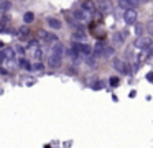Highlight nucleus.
<instances>
[{
  "label": "nucleus",
  "mask_w": 153,
  "mask_h": 148,
  "mask_svg": "<svg viewBox=\"0 0 153 148\" xmlns=\"http://www.w3.org/2000/svg\"><path fill=\"white\" fill-rule=\"evenodd\" d=\"M92 15L94 13H91V12H87L86 8H77V10H74V16H76V20L77 22H81V23H87V22H91V18H92Z\"/></svg>",
  "instance_id": "1"
},
{
  "label": "nucleus",
  "mask_w": 153,
  "mask_h": 148,
  "mask_svg": "<svg viewBox=\"0 0 153 148\" xmlns=\"http://www.w3.org/2000/svg\"><path fill=\"white\" fill-rule=\"evenodd\" d=\"M137 10H135V7L133 8H128V10H125V13H123V20H125V23L127 25H135L137 23Z\"/></svg>",
  "instance_id": "2"
},
{
  "label": "nucleus",
  "mask_w": 153,
  "mask_h": 148,
  "mask_svg": "<svg viewBox=\"0 0 153 148\" xmlns=\"http://www.w3.org/2000/svg\"><path fill=\"white\" fill-rule=\"evenodd\" d=\"M153 43H152V39L148 38V36H145V35H140L138 38L135 39V48H138V49H145V48H150Z\"/></svg>",
  "instance_id": "3"
},
{
  "label": "nucleus",
  "mask_w": 153,
  "mask_h": 148,
  "mask_svg": "<svg viewBox=\"0 0 153 148\" xmlns=\"http://www.w3.org/2000/svg\"><path fill=\"white\" fill-rule=\"evenodd\" d=\"M0 58H2V64H5L7 59L15 61V49L13 48H4V49H2V53H0Z\"/></svg>",
  "instance_id": "4"
},
{
  "label": "nucleus",
  "mask_w": 153,
  "mask_h": 148,
  "mask_svg": "<svg viewBox=\"0 0 153 148\" xmlns=\"http://www.w3.org/2000/svg\"><path fill=\"white\" fill-rule=\"evenodd\" d=\"M61 62H63V56L51 53V56H50V62H48V64H50L53 69H58V68L61 66Z\"/></svg>",
  "instance_id": "5"
},
{
  "label": "nucleus",
  "mask_w": 153,
  "mask_h": 148,
  "mask_svg": "<svg viewBox=\"0 0 153 148\" xmlns=\"http://www.w3.org/2000/svg\"><path fill=\"white\" fill-rule=\"evenodd\" d=\"M81 7L86 8L87 12H91V13H96V3H94L92 0H84V2L81 3Z\"/></svg>",
  "instance_id": "6"
},
{
  "label": "nucleus",
  "mask_w": 153,
  "mask_h": 148,
  "mask_svg": "<svg viewBox=\"0 0 153 148\" xmlns=\"http://www.w3.org/2000/svg\"><path fill=\"white\" fill-rule=\"evenodd\" d=\"M110 8H112V3H110L109 0H99V10L102 13L110 12Z\"/></svg>",
  "instance_id": "7"
},
{
  "label": "nucleus",
  "mask_w": 153,
  "mask_h": 148,
  "mask_svg": "<svg viewBox=\"0 0 153 148\" xmlns=\"http://www.w3.org/2000/svg\"><path fill=\"white\" fill-rule=\"evenodd\" d=\"M104 51H105V45L102 41H97L96 46H94V54L96 56H104Z\"/></svg>",
  "instance_id": "8"
},
{
  "label": "nucleus",
  "mask_w": 153,
  "mask_h": 148,
  "mask_svg": "<svg viewBox=\"0 0 153 148\" xmlns=\"http://www.w3.org/2000/svg\"><path fill=\"white\" fill-rule=\"evenodd\" d=\"M114 68H115L120 74H125V72H127L125 64H123V61H120V59H114Z\"/></svg>",
  "instance_id": "9"
},
{
  "label": "nucleus",
  "mask_w": 153,
  "mask_h": 148,
  "mask_svg": "<svg viewBox=\"0 0 153 148\" xmlns=\"http://www.w3.org/2000/svg\"><path fill=\"white\" fill-rule=\"evenodd\" d=\"M48 25H50L53 30H61V28H63V23H61L58 18H53V16L48 18Z\"/></svg>",
  "instance_id": "10"
},
{
  "label": "nucleus",
  "mask_w": 153,
  "mask_h": 148,
  "mask_svg": "<svg viewBox=\"0 0 153 148\" xmlns=\"http://www.w3.org/2000/svg\"><path fill=\"white\" fill-rule=\"evenodd\" d=\"M51 53H54V54H61V56H63V53H64V48H63V45H61L59 41H54L53 48H51Z\"/></svg>",
  "instance_id": "11"
},
{
  "label": "nucleus",
  "mask_w": 153,
  "mask_h": 148,
  "mask_svg": "<svg viewBox=\"0 0 153 148\" xmlns=\"http://www.w3.org/2000/svg\"><path fill=\"white\" fill-rule=\"evenodd\" d=\"M8 15H7V12H2V18H0V30L2 31H5L7 30V23H8Z\"/></svg>",
  "instance_id": "12"
},
{
  "label": "nucleus",
  "mask_w": 153,
  "mask_h": 148,
  "mask_svg": "<svg viewBox=\"0 0 153 148\" xmlns=\"http://www.w3.org/2000/svg\"><path fill=\"white\" fill-rule=\"evenodd\" d=\"M12 8L10 0H0V12H8Z\"/></svg>",
  "instance_id": "13"
},
{
  "label": "nucleus",
  "mask_w": 153,
  "mask_h": 148,
  "mask_svg": "<svg viewBox=\"0 0 153 148\" xmlns=\"http://www.w3.org/2000/svg\"><path fill=\"white\" fill-rule=\"evenodd\" d=\"M119 7L123 10H128V8H133V3L132 0H119Z\"/></svg>",
  "instance_id": "14"
},
{
  "label": "nucleus",
  "mask_w": 153,
  "mask_h": 148,
  "mask_svg": "<svg viewBox=\"0 0 153 148\" xmlns=\"http://www.w3.org/2000/svg\"><path fill=\"white\" fill-rule=\"evenodd\" d=\"M23 22L27 23V25H28V23H33V22H35V15H33L31 12H27V13L23 15Z\"/></svg>",
  "instance_id": "15"
},
{
  "label": "nucleus",
  "mask_w": 153,
  "mask_h": 148,
  "mask_svg": "<svg viewBox=\"0 0 153 148\" xmlns=\"http://www.w3.org/2000/svg\"><path fill=\"white\" fill-rule=\"evenodd\" d=\"M18 35H20V36H28V35H30V30H28L27 23H25V25H22L20 28H18Z\"/></svg>",
  "instance_id": "16"
},
{
  "label": "nucleus",
  "mask_w": 153,
  "mask_h": 148,
  "mask_svg": "<svg viewBox=\"0 0 153 148\" xmlns=\"http://www.w3.org/2000/svg\"><path fill=\"white\" fill-rule=\"evenodd\" d=\"M84 36H86V35H84L82 31H76V33L73 35V39H74V41H82Z\"/></svg>",
  "instance_id": "17"
},
{
  "label": "nucleus",
  "mask_w": 153,
  "mask_h": 148,
  "mask_svg": "<svg viewBox=\"0 0 153 148\" xmlns=\"http://www.w3.org/2000/svg\"><path fill=\"white\" fill-rule=\"evenodd\" d=\"M114 43H115V45H122V43H123V36L120 35V33H115V35H114Z\"/></svg>",
  "instance_id": "18"
},
{
  "label": "nucleus",
  "mask_w": 153,
  "mask_h": 148,
  "mask_svg": "<svg viewBox=\"0 0 153 148\" xmlns=\"http://www.w3.org/2000/svg\"><path fill=\"white\" fill-rule=\"evenodd\" d=\"M38 36H40L43 41H48V39H50V35H48L46 31H43V30H40V31H38Z\"/></svg>",
  "instance_id": "19"
},
{
  "label": "nucleus",
  "mask_w": 153,
  "mask_h": 148,
  "mask_svg": "<svg viewBox=\"0 0 153 148\" xmlns=\"http://www.w3.org/2000/svg\"><path fill=\"white\" fill-rule=\"evenodd\" d=\"M119 82H120V81H119V77H117V76H114V77H110V79H109V84L112 86V87L119 86Z\"/></svg>",
  "instance_id": "20"
},
{
  "label": "nucleus",
  "mask_w": 153,
  "mask_h": 148,
  "mask_svg": "<svg viewBox=\"0 0 153 148\" xmlns=\"http://www.w3.org/2000/svg\"><path fill=\"white\" fill-rule=\"evenodd\" d=\"M20 66H22V68H25V69H31V64L27 61V59H20Z\"/></svg>",
  "instance_id": "21"
},
{
  "label": "nucleus",
  "mask_w": 153,
  "mask_h": 148,
  "mask_svg": "<svg viewBox=\"0 0 153 148\" xmlns=\"http://www.w3.org/2000/svg\"><path fill=\"white\" fill-rule=\"evenodd\" d=\"M41 56H43V51L40 48H36L35 49V59H41Z\"/></svg>",
  "instance_id": "22"
},
{
  "label": "nucleus",
  "mask_w": 153,
  "mask_h": 148,
  "mask_svg": "<svg viewBox=\"0 0 153 148\" xmlns=\"http://www.w3.org/2000/svg\"><path fill=\"white\" fill-rule=\"evenodd\" d=\"M104 86H105V84H104L102 81H99L96 86H94V89H96V91H99V89H102V87H104Z\"/></svg>",
  "instance_id": "23"
},
{
  "label": "nucleus",
  "mask_w": 153,
  "mask_h": 148,
  "mask_svg": "<svg viewBox=\"0 0 153 148\" xmlns=\"http://www.w3.org/2000/svg\"><path fill=\"white\" fill-rule=\"evenodd\" d=\"M146 79H148V81H150V82H152V84H153V71L146 74Z\"/></svg>",
  "instance_id": "24"
},
{
  "label": "nucleus",
  "mask_w": 153,
  "mask_h": 148,
  "mask_svg": "<svg viewBox=\"0 0 153 148\" xmlns=\"http://www.w3.org/2000/svg\"><path fill=\"white\" fill-rule=\"evenodd\" d=\"M35 69H38V71H41V69H43V64H41V62H36V64L33 66Z\"/></svg>",
  "instance_id": "25"
},
{
  "label": "nucleus",
  "mask_w": 153,
  "mask_h": 148,
  "mask_svg": "<svg viewBox=\"0 0 153 148\" xmlns=\"http://www.w3.org/2000/svg\"><path fill=\"white\" fill-rule=\"evenodd\" d=\"M0 74H2V76H7V74H8V72H7V69H5L4 66H2V69H0Z\"/></svg>",
  "instance_id": "26"
},
{
  "label": "nucleus",
  "mask_w": 153,
  "mask_h": 148,
  "mask_svg": "<svg viewBox=\"0 0 153 148\" xmlns=\"http://www.w3.org/2000/svg\"><path fill=\"white\" fill-rule=\"evenodd\" d=\"M132 3H133V7H138L142 3V0H132Z\"/></svg>",
  "instance_id": "27"
},
{
  "label": "nucleus",
  "mask_w": 153,
  "mask_h": 148,
  "mask_svg": "<svg viewBox=\"0 0 153 148\" xmlns=\"http://www.w3.org/2000/svg\"><path fill=\"white\" fill-rule=\"evenodd\" d=\"M145 2H148V0H145Z\"/></svg>",
  "instance_id": "28"
}]
</instances>
